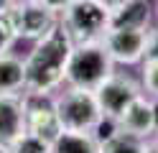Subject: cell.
Returning <instances> with one entry per match:
<instances>
[{"label": "cell", "mask_w": 158, "mask_h": 153, "mask_svg": "<svg viewBox=\"0 0 158 153\" xmlns=\"http://www.w3.org/2000/svg\"><path fill=\"white\" fill-rule=\"evenodd\" d=\"M72 51H74V38L69 36V31L59 20L44 38H38L31 54L23 59L28 95L51 97V92L59 89L66 79V64Z\"/></svg>", "instance_id": "obj_1"}, {"label": "cell", "mask_w": 158, "mask_h": 153, "mask_svg": "<svg viewBox=\"0 0 158 153\" xmlns=\"http://www.w3.org/2000/svg\"><path fill=\"white\" fill-rule=\"evenodd\" d=\"M115 71V61L110 59L102 38L94 41H79L74 44V51L66 64V84L77 89H89L94 92Z\"/></svg>", "instance_id": "obj_2"}, {"label": "cell", "mask_w": 158, "mask_h": 153, "mask_svg": "<svg viewBox=\"0 0 158 153\" xmlns=\"http://www.w3.org/2000/svg\"><path fill=\"white\" fill-rule=\"evenodd\" d=\"M54 107H56L59 122H61V130H69V133H89L102 115L94 92L77 89V87H69L59 97H54Z\"/></svg>", "instance_id": "obj_3"}, {"label": "cell", "mask_w": 158, "mask_h": 153, "mask_svg": "<svg viewBox=\"0 0 158 153\" xmlns=\"http://www.w3.org/2000/svg\"><path fill=\"white\" fill-rule=\"evenodd\" d=\"M61 23L69 31V36L74 38V44L94 41V38H102L107 26H110V10L94 3V0H74L72 5L64 8Z\"/></svg>", "instance_id": "obj_4"}, {"label": "cell", "mask_w": 158, "mask_h": 153, "mask_svg": "<svg viewBox=\"0 0 158 153\" xmlns=\"http://www.w3.org/2000/svg\"><path fill=\"white\" fill-rule=\"evenodd\" d=\"M140 95H145V92L133 77L115 74V71L94 89V97H97V105H100L102 115H110V117H120L125 107Z\"/></svg>", "instance_id": "obj_5"}, {"label": "cell", "mask_w": 158, "mask_h": 153, "mask_svg": "<svg viewBox=\"0 0 158 153\" xmlns=\"http://www.w3.org/2000/svg\"><path fill=\"white\" fill-rule=\"evenodd\" d=\"M102 44L115 64H138L145 59L148 31L138 28H107Z\"/></svg>", "instance_id": "obj_6"}, {"label": "cell", "mask_w": 158, "mask_h": 153, "mask_svg": "<svg viewBox=\"0 0 158 153\" xmlns=\"http://www.w3.org/2000/svg\"><path fill=\"white\" fill-rule=\"evenodd\" d=\"M26 133L41 138L46 143H54L61 135V122H59L54 97L28 95L26 92Z\"/></svg>", "instance_id": "obj_7"}, {"label": "cell", "mask_w": 158, "mask_h": 153, "mask_svg": "<svg viewBox=\"0 0 158 153\" xmlns=\"http://www.w3.org/2000/svg\"><path fill=\"white\" fill-rule=\"evenodd\" d=\"M13 18H15L18 36H21V38H31V41L44 38L48 31L59 23L56 10L46 8L44 3H38V0L13 3Z\"/></svg>", "instance_id": "obj_8"}, {"label": "cell", "mask_w": 158, "mask_h": 153, "mask_svg": "<svg viewBox=\"0 0 158 153\" xmlns=\"http://www.w3.org/2000/svg\"><path fill=\"white\" fill-rule=\"evenodd\" d=\"M26 133V92H0V143H10Z\"/></svg>", "instance_id": "obj_9"}, {"label": "cell", "mask_w": 158, "mask_h": 153, "mask_svg": "<svg viewBox=\"0 0 158 153\" xmlns=\"http://www.w3.org/2000/svg\"><path fill=\"white\" fill-rule=\"evenodd\" d=\"M120 128L123 133H127V135H135L140 140H148L156 135V120H153V102L145 100V95L135 97L130 105L125 107V112L120 117Z\"/></svg>", "instance_id": "obj_10"}, {"label": "cell", "mask_w": 158, "mask_h": 153, "mask_svg": "<svg viewBox=\"0 0 158 153\" xmlns=\"http://www.w3.org/2000/svg\"><path fill=\"white\" fill-rule=\"evenodd\" d=\"M151 13L153 8L148 0H125L120 8L110 13V26L107 28H138L148 31L151 26Z\"/></svg>", "instance_id": "obj_11"}, {"label": "cell", "mask_w": 158, "mask_h": 153, "mask_svg": "<svg viewBox=\"0 0 158 153\" xmlns=\"http://www.w3.org/2000/svg\"><path fill=\"white\" fill-rule=\"evenodd\" d=\"M51 153H102V148L92 138V133L61 130V135L51 143Z\"/></svg>", "instance_id": "obj_12"}, {"label": "cell", "mask_w": 158, "mask_h": 153, "mask_svg": "<svg viewBox=\"0 0 158 153\" xmlns=\"http://www.w3.org/2000/svg\"><path fill=\"white\" fill-rule=\"evenodd\" d=\"M26 89V64L13 54L0 56V92H21Z\"/></svg>", "instance_id": "obj_13"}, {"label": "cell", "mask_w": 158, "mask_h": 153, "mask_svg": "<svg viewBox=\"0 0 158 153\" xmlns=\"http://www.w3.org/2000/svg\"><path fill=\"white\" fill-rule=\"evenodd\" d=\"M18 38H21V36H18V28H15L13 5L10 8H3V10H0V56L10 54V49H13V44Z\"/></svg>", "instance_id": "obj_14"}, {"label": "cell", "mask_w": 158, "mask_h": 153, "mask_svg": "<svg viewBox=\"0 0 158 153\" xmlns=\"http://www.w3.org/2000/svg\"><path fill=\"white\" fill-rule=\"evenodd\" d=\"M92 133V138L100 143V148L105 146V143H110L112 138H117L123 133V128H120V120L117 117H110V115H100V120L94 122V128L89 130Z\"/></svg>", "instance_id": "obj_15"}, {"label": "cell", "mask_w": 158, "mask_h": 153, "mask_svg": "<svg viewBox=\"0 0 158 153\" xmlns=\"http://www.w3.org/2000/svg\"><path fill=\"white\" fill-rule=\"evenodd\" d=\"M143 146H145V140L127 135V133H120L117 138H112L110 143L102 146V153H143Z\"/></svg>", "instance_id": "obj_16"}, {"label": "cell", "mask_w": 158, "mask_h": 153, "mask_svg": "<svg viewBox=\"0 0 158 153\" xmlns=\"http://www.w3.org/2000/svg\"><path fill=\"white\" fill-rule=\"evenodd\" d=\"M10 153H51V143L36 138L31 133H23L10 143Z\"/></svg>", "instance_id": "obj_17"}, {"label": "cell", "mask_w": 158, "mask_h": 153, "mask_svg": "<svg viewBox=\"0 0 158 153\" xmlns=\"http://www.w3.org/2000/svg\"><path fill=\"white\" fill-rule=\"evenodd\" d=\"M143 89L151 97H158V59H143Z\"/></svg>", "instance_id": "obj_18"}, {"label": "cell", "mask_w": 158, "mask_h": 153, "mask_svg": "<svg viewBox=\"0 0 158 153\" xmlns=\"http://www.w3.org/2000/svg\"><path fill=\"white\" fill-rule=\"evenodd\" d=\"M148 59H158V28L148 31V49H145Z\"/></svg>", "instance_id": "obj_19"}, {"label": "cell", "mask_w": 158, "mask_h": 153, "mask_svg": "<svg viewBox=\"0 0 158 153\" xmlns=\"http://www.w3.org/2000/svg\"><path fill=\"white\" fill-rule=\"evenodd\" d=\"M38 3H44L46 8H51V10H56V13H59V10H64L66 5H72L74 0H38Z\"/></svg>", "instance_id": "obj_20"}, {"label": "cell", "mask_w": 158, "mask_h": 153, "mask_svg": "<svg viewBox=\"0 0 158 153\" xmlns=\"http://www.w3.org/2000/svg\"><path fill=\"white\" fill-rule=\"evenodd\" d=\"M143 153H158V135H153V138H148V140H145Z\"/></svg>", "instance_id": "obj_21"}, {"label": "cell", "mask_w": 158, "mask_h": 153, "mask_svg": "<svg viewBox=\"0 0 158 153\" xmlns=\"http://www.w3.org/2000/svg\"><path fill=\"white\" fill-rule=\"evenodd\" d=\"M94 3H100L102 8H107V10L112 13V10H115V8H120V5L125 3V0H94Z\"/></svg>", "instance_id": "obj_22"}, {"label": "cell", "mask_w": 158, "mask_h": 153, "mask_svg": "<svg viewBox=\"0 0 158 153\" xmlns=\"http://www.w3.org/2000/svg\"><path fill=\"white\" fill-rule=\"evenodd\" d=\"M151 102H153V120H156V135H158V97H153Z\"/></svg>", "instance_id": "obj_23"}, {"label": "cell", "mask_w": 158, "mask_h": 153, "mask_svg": "<svg viewBox=\"0 0 158 153\" xmlns=\"http://www.w3.org/2000/svg\"><path fill=\"white\" fill-rule=\"evenodd\" d=\"M15 3V0H0V10H3V8H10Z\"/></svg>", "instance_id": "obj_24"}, {"label": "cell", "mask_w": 158, "mask_h": 153, "mask_svg": "<svg viewBox=\"0 0 158 153\" xmlns=\"http://www.w3.org/2000/svg\"><path fill=\"white\" fill-rule=\"evenodd\" d=\"M0 153H10V146L8 143H0Z\"/></svg>", "instance_id": "obj_25"}]
</instances>
